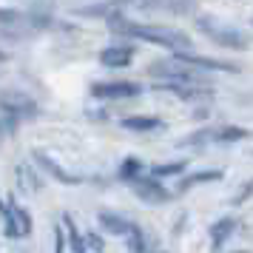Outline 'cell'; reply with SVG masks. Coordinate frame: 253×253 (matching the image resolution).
Returning a JSON list of instances; mask_svg holds the SVG:
<instances>
[{
  "mask_svg": "<svg viewBox=\"0 0 253 253\" xmlns=\"http://www.w3.org/2000/svg\"><path fill=\"white\" fill-rule=\"evenodd\" d=\"M108 26L114 29L117 35L137 37V40H145V43H154V46L171 48L176 54H182L185 48L191 46L188 35L176 32V29H168V26H139V23H128L123 17H108Z\"/></svg>",
  "mask_w": 253,
  "mask_h": 253,
  "instance_id": "cell-1",
  "label": "cell"
},
{
  "mask_svg": "<svg viewBox=\"0 0 253 253\" xmlns=\"http://www.w3.org/2000/svg\"><path fill=\"white\" fill-rule=\"evenodd\" d=\"M196 29H199V32H202L208 40H213L216 46L236 48V51H245V48H251V40H248V35H242L239 29L222 26L219 20H213V17H199V20H196Z\"/></svg>",
  "mask_w": 253,
  "mask_h": 253,
  "instance_id": "cell-2",
  "label": "cell"
},
{
  "mask_svg": "<svg viewBox=\"0 0 253 253\" xmlns=\"http://www.w3.org/2000/svg\"><path fill=\"white\" fill-rule=\"evenodd\" d=\"M0 108H3V114L9 117V120H23V117H35L37 114V105L32 97H26L20 91H6L0 94Z\"/></svg>",
  "mask_w": 253,
  "mask_h": 253,
  "instance_id": "cell-3",
  "label": "cell"
},
{
  "mask_svg": "<svg viewBox=\"0 0 253 253\" xmlns=\"http://www.w3.org/2000/svg\"><path fill=\"white\" fill-rule=\"evenodd\" d=\"M91 94L100 100H128V97H139L142 85L139 83H94Z\"/></svg>",
  "mask_w": 253,
  "mask_h": 253,
  "instance_id": "cell-4",
  "label": "cell"
},
{
  "mask_svg": "<svg viewBox=\"0 0 253 253\" xmlns=\"http://www.w3.org/2000/svg\"><path fill=\"white\" fill-rule=\"evenodd\" d=\"M251 134L245 128H219V131H199L194 137L182 139L179 145H205V142H239V139H248Z\"/></svg>",
  "mask_w": 253,
  "mask_h": 253,
  "instance_id": "cell-5",
  "label": "cell"
},
{
  "mask_svg": "<svg viewBox=\"0 0 253 253\" xmlns=\"http://www.w3.org/2000/svg\"><path fill=\"white\" fill-rule=\"evenodd\" d=\"M134 191L142 202H151V205H162V202H168L171 199V191L168 188H162L160 179H154V176H137L134 179Z\"/></svg>",
  "mask_w": 253,
  "mask_h": 253,
  "instance_id": "cell-6",
  "label": "cell"
},
{
  "mask_svg": "<svg viewBox=\"0 0 253 253\" xmlns=\"http://www.w3.org/2000/svg\"><path fill=\"white\" fill-rule=\"evenodd\" d=\"M6 233L12 236V239H17V236H26L29 230H32V216L26 213L23 208L17 205L14 199H9L6 202Z\"/></svg>",
  "mask_w": 253,
  "mask_h": 253,
  "instance_id": "cell-7",
  "label": "cell"
},
{
  "mask_svg": "<svg viewBox=\"0 0 253 253\" xmlns=\"http://www.w3.org/2000/svg\"><path fill=\"white\" fill-rule=\"evenodd\" d=\"M176 63H182L188 69H205V71H239V66L233 63H222V60H211V57H199V54H176Z\"/></svg>",
  "mask_w": 253,
  "mask_h": 253,
  "instance_id": "cell-8",
  "label": "cell"
},
{
  "mask_svg": "<svg viewBox=\"0 0 253 253\" xmlns=\"http://www.w3.org/2000/svg\"><path fill=\"white\" fill-rule=\"evenodd\" d=\"M131 60H134L131 46H108L100 51V63L105 69H126V66H131Z\"/></svg>",
  "mask_w": 253,
  "mask_h": 253,
  "instance_id": "cell-9",
  "label": "cell"
},
{
  "mask_svg": "<svg viewBox=\"0 0 253 253\" xmlns=\"http://www.w3.org/2000/svg\"><path fill=\"white\" fill-rule=\"evenodd\" d=\"M35 160H37V165H43V168H46V171L51 173L54 179H57V182H63V185H77V182H80V179H77L74 173L63 171V168H60L57 162L51 160L48 154H43V151H35Z\"/></svg>",
  "mask_w": 253,
  "mask_h": 253,
  "instance_id": "cell-10",
  "label": "cell"
},
{
  "mask_svg": "<svg viewBox=\"0 0 253 253\" xmlns=\"http://www.w3.org/2000/svg\"><path fill=\"white\" fill-rule=\"evenodd\" d=\"M100 225H103L108 233H114V236H128V233H131V228H134V222L117 216V213H108V211H103V213H100Z\"/></svg>",
  "mask_w": 253,
  "mask_h": 253,
  "instance_id": "cell-11",
  "label": "cell"
},
{
  "mask_svg": "<svg viewBox=\"0 0 253 253\" xmlns=\"http://www.w3.org/2000/svg\"><path fill=\"white\" fill-rule=\"evenodd\" d=\"M123 128L126 131H137V134H148V131H160L162 120H157V117H126Z\"/></svg>",
  "mask_w": 253,
  "mask_h": 253,
  "instance_id": "cell-12",
  "label": "cell"
},
{
  "mask_svg": "<svg viewBox=\"0 0 253 253\" xmlns=\"http://www.w3.org/2000/svg\"><path fill=\"white\" fill-rule=\"evenodd\" d=\"M236 230V222L233 219H219L216 225L211 228V239H213V251H219L222 245H225V239H228L230 233Z\"/></svg>",
  "mask_w": 253,
  "mask_h": 253,
  "instance_id": "cell-13",
  "label": "cell"
},
{
  "mask_svg": "<svg viewBox=\"0 0 253 253\" xmlns=\"http://www.w3.org/2000/svg\"><path fill=\"white\" fill-rule=\"evenodd\" d=\"M63 225H66V230H69V248H71V253H85V239H83V233L77 230L71 213H63Z\"/></svg>",
  "mask_w": 253,
  "mask_h": 253,
  "instance_id": "cell-14",
  "label": "cell"
},
{
  "mask_svg": "<svg viewBox=\"0 0 253 253\" xmlns=\"http://www.w3.org/2000/svg\"><path fill=\"white\" fill-rule=\"evenodd\" d=\"M219 176H222V171H202V173H194V176H188V179H182V182H179V188H182V191H188L191 185L213 182V179H219Z\"/></svg>",
  "mask_w": 253,
  "mask_h": 253,
  "instance_id": "cell-15",
  "label": "cell"
},
{
  "mask_svg": "<svg viewBox=\"0 0 253 253\" xmlns=\"http://www.w3.org/2000/svg\"><path fill=\"white\" fill-rule=\"evenodd\" d=\"M185 171V162H168V165H154L151 168V176L160 179V176H176V173Z\"/></svg>",
  "mask_w": 253,
  "mask_h": 253,
  "instance_id": "cell-16",
  "label": "cell"
},
{
  "mask_svg": "<svg viewBox=\"0 0 253 253\" xmlns=\"http://www.w3.org/2000/svg\"><path fill=\"white\" fill-rule=\"evenodd\" d=\"M126 239H128V251H131V253H145V236H142L139 225L131 228V233H128Z\"/></svg>",
  "mask_w": 253,
  "mask_h": 253,
  "instance_id": "cell-17",
  "label": "cell"
},
{
  "mask_svg": "<svg viewBox=\"0 0 253 253\" xmlns=\"http://www.w3.org/2000/svg\"><path fill=\"white\" fill-rule=\"evenodd\" d=\"M139 160H134V157H128L126 162H123V168H120V179H126V182H134L139 176Z\"/></svg>",
  "mask_w": 253,
  "mask_h": 253,
  "instance_id": "cell-18",
  "label": "cell"
},
{
  "mask_svg": "<svg viewBox=\"0 0 253 253\" xmlns=\"http://www.w3.org/2000/svg\"><path fill=\"white\" fill-rule=\"evenodd\" d=\"M77 12L80 14H108L111 12V6H105V3H100V6H80Z\"/></svg>",
  "mask_w": 253,
  "mask_h": 253,
  "instance_id": "cell-19",
  "label": "cell"
},
{
  "mask_svg": "<svg viewBox=\"0 0 253 253\" xmlns=\"http://www.w3.org/2000/svg\"><path fill=\"white\" fill-rule=\"evenodd\" d=\"M54 253H66V239H63L60 228H54Z\"/></svg>",
  "mask_w": 253,
  "mask_h": 253,
  "instance_id": "cell-20",
  "label": "cell"
},
{
  "mask_svg": "<svg viewBox=\"0 0 253 253\" xmlns=\"http://www.w3.org/2000/svg\"><path fill=\"white\" fill-rule=\"evenodd\" d=\"M85 245H91V248H94L97 253H103V242L97 239V236H88V239H85Z\"/></svg>",
  "mask_w": 253,
  "mask_h": 253,
  "instance_id": "cell-21",
  "label": "cell"
},
{
  "mask_svg": "<svg viewBox=\"0 0 253 253\" xmlns=\"http://www.w3.org/2000/svg\"><path fill=\"white\" fill-rule=\"evenodd\" d=\"M0 20H3V23H12V20H17V14H14V12H6V9H0Z\"/></svg>",
  "mask_w": 253,
  "mask_h": 253,
  "instance_id": "cell-22",
  "label": "cell"
},
{
  "mask_svg": "<svg viewBox=\"0 0 253 253\" xmlns=\"http://www.w3.org/2000/svg\"><path fill=\"white\" fill-rule=\"evenodd\" d=\"M9 57V54H6V51H0V63H3V60Z\"/></svg>",
  "mask_w": 253,
  "mask_h": 253,
  "instance_id": "cell-23",
  "label": "cell"
},
{
  "mask_svg": "<svg viewBox=\"0 0 253 253\" xmlns=\"http://www.w3.org/2000/svg\"><path fill=\"white\" fill-rule=\"evenodd\" d=\"M3 211H6V202H0V213H3Z\"/></svg>",
  "mask_w": 253,
  "mask_h": 253,
  "instance_id": "cell-24",
  "label": "cell"
}]
</instances>
